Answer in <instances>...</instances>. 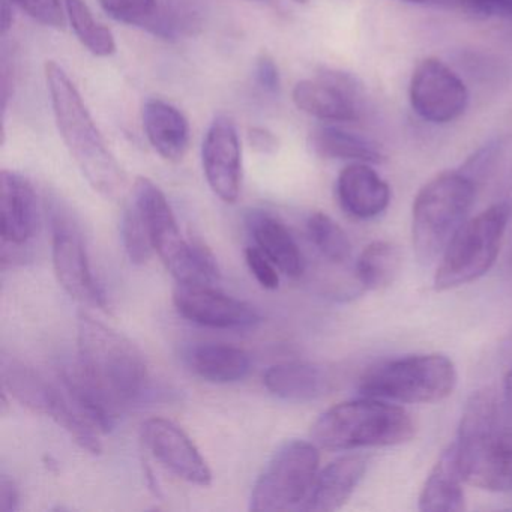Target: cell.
Returning a JSON list of instances; mask_svg holds the SVG:
<instances>
[{"label":"cell","mask_w":512,"mask_h":512,"mask_svg":"<svg viewBox=\"0 0 512 512\" xmlns=\"http://www.w3.org/2000/svg\"><path fill=\"white\" fill-rule=\"evenodd\" d=\"M44 73L56 125L68 152L98 194L118 199L127 187V175L110 151L79 89L58 62H47Z\"/></svg>","instance_id":"cell-1"},{"label":"cell","mask_w":512,"mask_h":512,"mask_svg":"<svg viewBox=\"0 0 512 512\" xmlns=\"http://www.w3.org/2000/svg\"><path fill=\"white\" fill-rule=\"evenodd\" d=\"M502 406L493 388L473 392L464 406L455 446L467 484L512 491V427H502Z\"/></svg>","instance_id":"cell-2"},{"label":"cell","mask_w":512,"mask_h":512,"mask_svg":"<svg viewBox=\"0 0 512 512\" xmlns=\"http://www.w3.org/2000/svg\"><path fill=\"white\" fill-rule=\"evenodd\" d=\"M415 431V422L403 407L362 395L322 413L311 428V440L326 451H353L401 445Z\"/></svg>","instance_id":"cell-3"},{"label":"cell","mask_w":512,"mask_h":512,"mask_svg":"<svg viewBox=\"0 0 512 512\" xmlns=\"http://www.w3.org/2000/svg\"><path fill=\"white\" fill-rule=\"evenodd\" d=\"M77 346V361L122 406L137 403L148 394V362L130 338L80 313Z\"/></svg>","instance_id":"cell-4"},{"label":"cell","mask_w":512,"mask_h":512,"mask_svg":"<svg viewBox=\"0 0 512 512\" xmlns=\"http://www.w3.org/2000/svg\"><path fill=\"white\" fill-rule=\"evenodd\" d=\"M476 185L464 172H445L416 194L412 209L413 248L424 265L442 256L466 223L475 202Z\"/></svg>","instance_id":"cell-5"},{"label":"cell","mask_w":512,"mask_h":512,"mask_svg":"<svg viewBox=\"0 0 512 512\" xmlns=\"http://www.w3.org/2000/svg\"><path fill=\"white\" fill-rule=\"evenodd\" d=\"M457 368L440 353L413 355L371 368L359 383L364 397L395 403H437L457 386Z\"/></svg>","instance_id":"cell-6"},{"label":"cell","mask_w":512,"mask_h":512,"mask_svg":"<svg viewBox=\"0 0 512 512\" xmlns=\"http://www.w3.org/2000/svg\"><path fill=\"white\" fill-rule=\"evenodd\" d=\"M509 220V206L497 203L466 221L442 254L434 289H457L484 277L496 262Z\"/></svg>","instance_id":"cell-7"},{"label":"cell","mask_w":512,"mask_h":512,"mask_svg":"<svg viewBox=\"0 0 512 512\" xmlns=\"http://www.w3.org/2000/svg\"><path fill=\"white\" fill-rule=\"evenodd\" d=\"M319 446L305 440L284 443L254 484L250 509L254 512L287 511L307 500L319 475Z\"/></svg>","instance_id":"cell-8"},{"label":"cell","mask_w":512,"mask_h":512,"mask_svg":"<svg viewBox=\"0 0 512 512\" xmlns=\"http://www.w3.org/2000/svg\"><path fill=\"white\" fill-rule=\"evenodd\" d=\"M46 209L52 229L53 266L59 284L80 304L106 307V295L92 272L82 230L70 206L50 194Z\"/></svg>","instance_id":"cell-9"},{"label":"cell","mask_w":512,"mask_h":512,"mask_svg":"<svg viewBox=\"0 0 512 512\" xmlns=\"http://www.w3.org/2000/svg\"><path fill=\"white\" fill-rule=\"evenodd\" d=\"M4 383L22 406L55 421L80 448L94 455L101 454L100 431L77 412L67 394H62L37 371L19 362H11L5 365Z\"/></svg>","instance_id":"cell-10"},{"label":"cell","mask_w":512,"mask_h":512,"mask_svg":"<svg viewBox=\"0 0 512 512\" xmlns=\"http://www.w3.org/2000/svg\"><path fill=\"white\" fill-rule=\"evenodd\" d=\"M133 205L142 215L155 251L179 284L193 277L196 241L182 238L178 221L166 194L151 179L139 176L134 182Z\"/></svg>","instance_id":"cell-11"},{"label":"cell","mask_w":512,"mask_h":512,"mask_svg":"<svg viewBox=\"0 0 512 512\" xmlns=\"http://www.w3.org/2000/svg\"><path fill=\"white\" fill-rule=\"evenodd\" d=\"M413 112L430 124L457 121L469 106V91L463 80L442 61L427 58L413 70L409 83Z\"/></svg>","instance_id":"cell-12"},{"label":"cell","mask_w":512,"mask_h":512,"mask_svg":"<svg viewBox=\"0 0 512 512\" xmlns=\"http://www.w3.org/2000/svg\"><path fill=\"white\" fill-rule=\"evenodd\" d=\"M362 85L352 74L325 70L314 80H301L292 98L301 112L325 122H355L361 119Z\"/></svg>","instance_id":"cell-13"},{"label":"cell","mask_w":512,"mask_h":512,"mask_svg":"<svg viewBox=\"0 0 512 512\" xmlns=\"http://www.w3.org/2000/svg\"><path fill=\"white\" fill-rule=\"evenodd\" d=\"M173 302L182 317L206 328L247 331L262 322V316L253 305L226 295L214 286L178 284Z\"/></svg>","instance_id":"cell-14"},{"label":"cell","mask_w":512,"mask_h":512,"mask_svg":"<svg viewBox=\"0 0 512 512\" xmlns=\"http://www.w3.org/2000/svg\"><path fill=\"white\" fill-rule=\"evenodd\" d=\"M206 182L224 203H235L242 187V149L235 122L227 115L215 116L202 146Z\"/></svg>","instance_id":"cell-15"},{"label":"cell","mask_w":512,"mask_h":512,"mask_svg":"<svg viewBox=\"0 0 512 512\" xmlns=\"http://www.w3.org/2000/svg\"><path fill=\"white\" fill-rule=\"evenodd\" d=\"M142 440L167 470L197 487L212 484V472L199 448L175 422L151 418L143 422Z\"/></svg>","instance_id":"cell-16"},{"label":"cell","mask_w":512,"mask_h":512,"mask_svg":"<svg viewBox=\"0 0 512 512\" xmlns=\"http://www.w3.org/2000/svg\"><path fill=\"white\" fill-rule=\"evenodd\" d=\"M0 214L2 245L19 250L34 238L40 224L38 197L34 185L20 173H0Z\"/></svg>","instance_id":"cell-17"},{"label":"cell","mask_w":512,"mask_h":512,"mask_svg":"<svg viewBox=\"0 0 512 512\" xmlns=\"http://www.w3.org/2000/svg\"><path fill=\"white\" fill-rule=\"evenodd\" d=\"M337 199L350 217L373 220L388 208L391 188L371 164L350 163L338 175Z\"/></svg>","instance_id":"cell-18"},{"label":"cell","mask_w":512,"mask_h":512,"mask_svg":"<svg viewBox=\"0 0 512 512\" xmlns=\"http://www.w3.org/2000/svg\"><path fill=\"white\" fill-rule=\"evenodd\" d=\"M61 377L67 397L77 412L100 433H110L118 424L124 406L104 389L79 361L65 365Z\"/></svg>","instance_id":"cell-19"},{"label":"cell","mask_w":512,"mask_h":512,"mask_svg":"<svg viewBox=\"0 0 512 512\" xmlns=\"http://www.w3.org/2000/svg\"><path fill=\"white\" fill-rule=\"evenodd\" d=\"M367 467L368 460L364 455L347 454L332 461L317 475L301 509L313 512L337 511L355 493Z\"/></svg>","instance_id":"cell-20"},{"label":"cell","mask_w":512,"mask_h":512,"mask_svg":"<svg viewBox=\"0 0 512 512\" xmlns=\"http://www.w3.org/2000/svg\"><path fill=\"white\" fill-rule=\"evenodd\" d=\"M142 119L149 143L163 160H184L190 148L191 130L181 110L160 98H151L143 104Z\"/></svg>","instance_id":"cell-21"},{"label":"cell","mask_w":512,"mask_h":512,"mask_svg":"<svg viewBox=\"0 0 512 512\" xmlns=\"http://www.w3.org/2000/svg\"><path fill=\"white\" fill-rule=\"evenodd\" d=\"M245 223L256 247L274 262L281 274L290 278L302 274L304 259L301 251L289 229L278 218L265 211H251Z\"/></svg>","instance_id":"cell-22"},{"label":"cell","mask_w":512,"mask_h":512,"mask_svg":"<svg viewBox=\"0 0 512 512\" xmlns=\"http://www.w3.org/2000/svg\"><path fill=\"white\" fill-rule=\"evenodd\" d=\"M463 475L458 464L457 446L451 443L431 469L421 494L419 509L425 512H458L466 508Z\"/></svg>","instance_id":"cell-23"},{"label":"cell","mask_w":512,"mask_h":512,"mask_svg":"<svg viewBox=\"0 0 512 512\" xmlns=\"http://www.w3.org/2000/svg\"><path fill=\"white\" fill-rule=\"evenodd\" d=\"M185 359L196 376L217 385L241 382L251 370L250 355L229 344H196L187 350Z\"/></svg>","instance_id":"cell-24"},{"label":"cell","mask_w":512,"mask_h":512,"mask_svg":"<svg viewBox=\"0 0 512 512\" xmlns=\"http://www.w3.org/2000/svg\"><path fill=\"white\" fill-rule=\"evenodd\" d=\"M263 385L275 397L293 403H305L322 397L329 389L325 371L308 362H283L272 365L263 374Z\"/></svg>","instance_id":"cell-25"},{"label":"cell","mask_w":512,"mask_h":512,"mask_svg":"<svg viewBox=\"0 0 512 512\" xmlns=\"http://www.w3.org/2000/svg\"><path fill=\"white\" fill-rule=\"evenodd\" d=\"M310 145L317 155L329 160L367 164H380L386 160L385 152L373 140L335 125L317 127L311 133Z\"/></svg>","instance_id":"cell-26"},{"label":"cell","mask_w":512,"mask_h":512,"mask_svg":"<svg viewBox=\"0 0 512 512\" xmlns=\"http://www.w3.org/2000/svg\"><path fill=\"white\" fill-rule=\"evenodd\" d=\"M401 253L397 245L376 241L365 247L356 263L359 283L368 290H382L394 283L401 269Z\"/></svg>","instance_id":"cell-27"},{"label":"cell","mask_w":512,"mask_h":512,"mask_svg":"<svg viewBox=\"0 0 512 512\" xmlns=\"http://www.w3.org/2000/svg\"><path fill=\"white\" fill-rule=\"evenodd\" d=\"M200 28L202 13L197 0H160L148 32L161 40L175 41L196 35Z\"/></svg>","instance_id":"cell-28"},{"label":"cell","mask_w":512,"mask_h":512,"mask_svg":"<svg viewBox=\"0 0 512 512\" xmlns=\"http://www.w3.org/2000/svg\"><path fill=\"white\" fill-rule=\"evenodd\" d=\"M65 11L80 43L98 58L115 55L116 41L112 31L98 22L86 0H64Z\"/></svg>","instance_id":"cell-29"},{"label":"cell","mask_w":512,"mask_h":512,"mask_svg":"<svg viewBox=\"0 0 512 512\" xmlns=\"http://www.w3.org/2000/svg\"><path fill=\"white\" fill-rule=\"evenodd\" d=\"M307 232L319 253L335 265H343L352 257L349 236L329 215L314 212L308 217Z\"/></svg>","instance_id":"cell-30"},{"label":"cell","mask_w":512,"mask_h":512,"mask_svg":"<svg viewBox=\"0 0 512 512\" xmlns=\"http://www.w3.org/2000/svg\"><path fill=\"white\" fill-rule=\"evenodd\" d=\"M121 235L125 253L134 265H145L151 259L155 250L149 236L148 227L136 206L128 205L122 214Z\"/></svg>","instance_id":"cell-31"},{"label":"cell","mask_w":512,"mask_h":512,"mask_svg":"<svg viewBox=\"0 0 512 512\" xmlns=\"http://www.w3.org/2000/svg\"><path fill=\"white\" fill-rule=\"evenodd\" d=\"M101 8L116 22L148 31L160 0H98Z\"/></svg>","instance_id":"cell-32"},{"label":"cell","mask_w":512,"mask_h":512,"mask_svg":"<svg viewBox=\"0 0 512 512\" xmlns=\"http://www.w3.org/2000/svg\"><path fill=\"white\" fill-rule=\"evenodd\" d=\"M14 7H19L32 20L46 28L64 29L65 14L61 0H11Z\"/></svg>","instance_id":"cell-33"},{"label":"cell","mask_w":512,"mask_h":512,"mask_svg":"<svg viewBox=\"0 0 512 512\" xmlns=\"http://www.w3.org/2000/svg\"><path fill=\"white\" fill-rule=\"evenodd\" d=\"M245 262L256 278L257 283L266 290H275L280 286V272L271 259L257 247L245 250Z\"/></svg>","instance_id":"cell-34"},{"label":"cell","mask_w":512,"mask_h":512,"mask_svg":"<svg viewBox=\"0 0 512 512\" xmlns=\"http://www.w3.org/2000/svg\"><path fill=\"white\" fill-rule=\"evenodd\" d=\"M256 82L268 94H277L280 91L281 79L277 62L268 52H262L256 59Z\"/></svg>","instance_id":"cell-35"},{"label":"cell","mask_w":512,"mask_h":512,"mask_svg":"<svg viewBox=\"0 0 512 512\" xmlns=\"http://www.w3.org/2000/svg\"><path fill=\"white\" fill-rule=\"evenodd\" d=\"M461 8L485 19H512V0H463Z\"/></svg>","instance_id":"cell-36"},{"label":"cell","mask_w":512,"mask_h":512,"mask_svg":"<svg viewBox=\"0 0 512 512\" xmlns=\"http://www.w3.org/2000/svg\"><path fill=\"white\" fill-rule=\"evenodd\" d=\"M248 145L262 155H274L280 146V140L265 127H251L247 134Z\"/></svg>","instance_id":"cell-37"},{"label":"cell","mask_w":512,"mask_h":512,"mask_svg":"<svg viewBox=\"0 0 512 512\" xmlns=\"http://www.w3.org/2000/svg\"><path fill=\"white\" fill-rule=\"evenodd\" d=\"M20 509V490L8 475L0 476V511L16 512Z\"/></svg>","instance_id":"cell-38"},{"label":"cell","mask_w":512,"mask_h":512,"mask_svg":"<svg viewBox=\"0 0 512 512\" xmlns=\"http://www.w3.org/2000/svg\"><path fill=\"white\" fill-rule=\"evenodd\" d=\"M500 406H502V416L506 425L512 427V367L509 368L503 380V397Z\"/></svg>","instance_id":"cell-39"},{"label":"cell","mask_w":512,"mask_h":512,"mask_svg":"<svg viewBox=\"0 0 512 512\" xmlns=\"http://www.w3.org/2000/svg\"><path fill=\"white\" fill-rule=\"evenodd\" d=\"M13 2L11 0H2V7H0V31H2V35H7L8 31H10L11 26L14 23V14H13Z\"/></svg>","instance_id":"cell-40"},{"label":"cell","mask_w":512,"mask_h":512,"mask_svg":"<svg viewBox=\"0 0 512 512\" xmlns=\"http://www.w3.org/2000/svg\"><path fill=\"white\" fill-rule=\"evenodd\" d=\"M463 0H424V4L443 5V7H460Z\"/></svg>","instance_id":"cell-41"},{"label":"cell","mask_w":512,"mask_h":512,"mask_svg":"<svg viewBox=\"0 0 512 512\" xmlns=\"http://www.w3.org/2000/svg\"><path fill=\"white\" fill-rule=\"evenodd\" d=\"M403 2H409V4H424V0H403Z\"/></svg>","instance_id":"cell-42"},{"label":"cell","mask_w":512,"mask_h":512,"mask_svg":"<svg viewBox=\"0 0 512 512\" xmlns=\"http://www.w3.org/2000/svg\"><path fill=\"white\" fill-rule=\"evenodd\" d=\"M296 4H301V5H305V4H308V2H310V0H295Z\"/></svg>","instance_id":"cell-43"},{"label":"cell","mask_w":512,"mask_h":512,"mask_svg":"<svg viewBox=\"0 0 512 512\" xmlns=\"http://www.w3.org/2000/svg\"><path fill=\"white\" fill-rule=\"evenodd\" d=\"M509 265L512 266V242H511V250H509Z\"/></svg>","instance_id":"cell-44"},{"label":"cell","mask_w":512,"mask_h":512,"mask_svg":"<svg viewBox=\"0 0 512 512\" xmlns=\"http://www.w3.org/2000/svg\"><path fill=\"white\" fill-rule=\"evenodd\" d=\"M256 2H269V0H256Z\"/></svg>","instance_id":"cell-45"},{"label":"cell","mask_w":512,"mask_h":512,"mask_svg":"<svg viewBox=\"0 0 512 512\" xmlns=\"http://www.w3.org/2000/svg\"><path fill=\"white\" fill-rule=\"evenodd\" d=\"M511 127H512V124H511Z\"/></svg>","instance_id":"cell-46"}]
</instances>
